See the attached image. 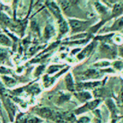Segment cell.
<instances>
[{
  "mask_svg": "<svg viewBox=\"0 0 123 123\" xmlns=\"http://www.w3.org/2000/svg\"><path fill=\"white\" fill-rule=\"evenodd\" d=\"M69 23H70V25H71L74 32L84 31L90 25L89 22L79 21V20H76V19H72V20L70 19Z\"/></svg>",
  "mask_w": 123,
  "mask_h": 123,
  "instance_id": "6da1fadb",
  "label": "cell"
},
{
  "mask_svg": "<svg viewBox=\"0 0 123 123\" xmlns=\"http://www.w3.org/2000/svg\"><path fill=\"white\" fill-rule=\"evenodd\" d=\"M99 102H100L99 100H96V101H92V102H90L89 103H86L82 107H80L79 109L76 110L75 111L76 112V115H80L81 113H84L86 112H88V111H90V110H94L99 105Z\"/></svg>",
  "mask_w": 123,
  "mask_h": 123,
  "instance_id": "7a4b0ae2",
  "label": "cell"
},
{
  "mask_svg": "<svg viewBox=\"0 0 123 123\" xmlns=\"http://www.w3.org/2000/svg\"><path fill=\"white\" fill-rule=\"evenodd\" d=\"M41 122H42V120L37 117H30L19 118L17 120V123H41Z\"/></svg>",
  "mask_w": 123,
  "mask_h": 123,
  "instance_id": "3957f363",
  "label": "cell"
},
{
  "mask_svg": "<svg viewBox=\"0 0 123 123\" xmlns=\"http://www.w3.org/2000/svg\"><path fill=\"white\" fill-rule=\"evenodd\" d=\"M93 47H94V43H92L89 45H88L86 48H85L83 50V51L79 54V56H78L79 59H82V58H85L86 56H87L90 53V52L92 50Z\"/></svg>",
  "mask_w": 123,
  "mask_h": 123,
  "instance_id": "277c9868",
  "label": "cell"
},
{
  "mask_svg": "<svg viewBox=\"0 0 123 123\" xmlns=\"http://www.w3.org/2000/svg\"><path fill=\"white\" fill-rule=\"evenodd\" d=\"M101 84V82H93V83H85V84H79L76 86L79 90L82 89H89V88H94L97 86H99Z\"/></svg>",
  "mask_w": 123,
  "mask_h": 123,
  "instance_id": "5b68a950",
  "label": "cell"
},
{
  "mask_svg": "<svg viewBox=\"0 0 123 123\" xmlns=\"http://www.w3.org/2000/svg\"><path fill=\"white\" fill-rule=\"evenodd\" d=\"M66 87L69 91H74V84L73 81L72 76L71 74H68L66 77Z\"/></svg>",
  "mask_w": 123,
  "mask_h": 123,
  "instance_id": "8992f818",
  "label": "cell"
},
{
  "mask_svg": "<svg viewBox=\"0 0 123 123\" xmlns=\"http://www.w3.org/2000/svg\"><path fill=\"white\" fill-rule=\"evenodd\" d=\"M123 28V17L119 18L115 21V22L113 24L110 30H120Z\"/></svg>",
  "mask_w": 123,
  "mask_h": 123,
  "instance_id": "52a82bcc",
  "label": "cell"
},
{
  "mask_svg": "<svg viewBox=\"0 0 123 123\" xmlns=\"http://www.w3.org/2000/svg\"><path fill=\"white\" fill-rule=\"evenodd\" d=\"M76 96L79 100L83 101V102H85V101H86V100L92 98L90 94L89 93H87V92H81V93H79V94H76Z\"/></svg>",
  "mask_w": 123,
  "mask_h": 123,
  "instance_id": "ba28073f",
  "label": "cell"
},
{
  "mask_svg": "<svg viewBox=\"0 0 123 123\" xmlns=\"http://www.w3.org/2000/svg\"><path fill=\"white\" fill-rule=\"evenodd\" d=\"M106 103H107V105L108 106V108L110 109L111 113L112 114V115H113V116H115V115H117V112H116L117 108H116V107H115V105L114 102H112V100L108 99V100L107 101Z\"/></svg>",
  "mask_w": 123,
  "mask_h": 123,
  "instance_id": "9c48e42d",
  "label": "cell"
}]
</instances>
